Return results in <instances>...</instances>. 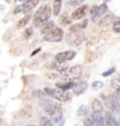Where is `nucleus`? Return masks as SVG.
Instances as JSON below:
<instances>
[{
    "label": "nucleus",
    "instance_id": "nucleus-1",
    "mask_svg": "<svg viewBox=\"0 0 120 126\" xmlns=\"http://www.w3.org/2000/svg\"><path fill=\"white\" fill-rule=\"evenodd\" d=\"M40 105L43 107L45 112L54 121V123H57L59 126H63V113L60 109V105L52 102V101H48V99H40Z\"/></svg>",
    "mask_w": 120,
    "mask_h": 126
},
{
    "label": "nucleus",
    "instance_id": "nucleus-2",
    "mask_svg": "<svg viewBox=\"0 0 120 126\" xmlns=\"http://www.w3.org/2000/svg\"><path fill=\"white\" fill-rule=\"evenodd\" d=\"M50 16H52V9L50 6L43 4L42 7H39V10L35 13L34 18H32V23H34V27L36 28H43V25L48 21H49Z\"/></svg>",
    "mask_w": 120,
    "mask_h": 126
},
{
    "label": "nucleus",
    "instance_id": "nucleus-3",
    "mask_svg": "<svg viewBox=\"0 0 120 126\" xmlns=\"http://www.w3.org/2000/svg\"><path fill=\"white\" fill-rule=\"evenodd\" d=\"M102 101L105 102V107L109 109V112L112 113H120V97L117 94H110L105 95L102 94Z\"/></svg>",
    "mask_w": 120,
    "mask_h": 126
},
{
    "label": "nucleus",
    "instance_id": "nucleus-4",
    "mask_svg": "<svg viewBox=\"0 0 120 126\" xmlns=\"http://www.w3.org/2000/svg\"><path fill=\"white\" fill-rule=\"evenodd\" d=\"M45 94L52 97V98L57 99L60 102H66V101H70L71 99V95L67 93V91H63V90H59V88H50V87H46L45 88Z\"/></svg>",
    "mask_w": 120,
    "mask_h": 126
},
{
    "label": "nucleus",
    "instance_id": "nucleus-5",
    "mask_svg": "<svg viewBox=\"0 0 120 126\" xmlns=\"http://www.w3.org/2000/svg\"><path fill=\"white\" fill-rule=\"evenodd\" d=\"M84 41H85V35H84L82 31L68 32V34L66 35V42L71 46H80Z\"/></svg>",
    "mask_w": 120,
    "mask_h": 126
},
{
    "label": "nucleus",
    "instance_id": "nucleus-6",
    "mask_svg": "<svg viewBox=\"0 0 120 126\" xmlns=\"http://www.w3.org/2000/svg\"><path fill=\"white\" fill-rule=\"evenodd\" d=\"M64 38V32L60 27H54L49 34L43 35V41H48V42H60Z\"/></svg>",
    "mask_w": 120,
    "mask_h": 126
},
{
    "label": "nucleus",
    "instance_id": "nucleus-7",
    "mask_svg": "<svg viewBox=\"0 0 120 126\" xmlns=\"http://www.w3.org/2000/svg\"><path fill=\"white\" fill-rule=\"evenodd\" d=\"M76 58V52L74 50H66V52H60L54 56V60L59 63H62V64H66V62L68 60H73V59Z\"/></svg>",
    "mask_w": 120,
    "mask_h": 126
},
{
    "label": "nucleus",
    "instance_id": "nucleus-8",
    "mask_svg": "<svg viewBox=\"0 0 120 126\" xmlns=\"http://www.w3.org/2000/svg\"><path fill=\"white\" fill-rule=\"evenodd\" d=\"M88 11H89V6H87V4H82V6H80V7H77V9L73 11V14H71L73 21H74V20L78 21V20H81V18H84Z\"/></svg>",
    "mask_w": 120,
    "mask_h": 126
},
{
    "label": "nucleus",
    "instance_id": "nucleus-9",
    "mask_svg": "<svg viewBox=\"0 0 120 126\" xmlns=\"http://www.w3.org/2000/svg\"><path fill=\"white\" fill-rule=\"evenodd\" d=\"M38 3H39V0H25L22 3V13L29 16V13L38 6Z\"/></svg>",
    "mask_w": 120,
    "mask_h": 126
},
{
    "label": "nucleus",
    "instance_id": "nucleus-10",
    "mask_svg": "<svg viewBox=\"0 0 120 126\" xmlns=\"http://www.w3.org/2000/svg\"><path fill=\"white\" fill-rule=\"evenodd\" d=\"M87 88H88V83H87V81H80V83H76V84H74L73 93L76 95H81L87 91Z\"/></svg>",
    "mask_w": 120,
    "mask_h": 126
},
{
    "label": "nucleus",
    "instance_id": "nucleus-11",
    "mask_svg": "<svg viewBox=\"0 0 120 126\" xmlns=\"http://www.w3.org/2000/svg\"><path fill=\"white\" fill-rule=\"evenodd\" d=\"M74 84H76L74 81L64 80V81H60V83H56V88H59V90H63V91H68V90H73Z\"/></svg>",
    "mask_w": 120,
    "mask_h": 126
},
{
    "label": "nucleus",
    "instance_id": "nucleus-12",
    "mask_svg": "<svg viewBox=\"0 0 120 126\" xmlns=\"http://www.w3.org/2000/svg\"><path fill=\"white\" fill-rule=\"evenodd\" d=\"M81 74H82V66L81 64H76V66L70 67V74H68L70 79H78Z\"/></svg>",
    "mask_w": 120,
    "mask_h": 126
},
{
    "label": "nucleus",
    "instance_id": "nucleus-13",
    "mask_svg": "<svg viewBox=\"0 0 120 126\" xmlns=\"http://www.w3.org/2000/svg\"><path fill=\"white\" fill-rule=\"evenodd\" d=\"M91 109L92 112H103V104L99 98H93L91 102Z\"/></svg>",
    "mask_w": 120,
    "mask_h": 126
},
{
    "label": "nucleus",
    "instance_id": "nucleus-14",
    "mask_svg": "<svg viewBox=\"0 0 120 126\" xmlns=\"http://www.w3.org/2000/svg\"><path fill=\"white\" fill-rule=\"evenodd\" d=\"M62 0H53V4H52V14L54 17H57L60 11H62Z\"/></svg>",
    "mask_w": 120,
    "mask_h": 126
},
{
    "label": "nucleus",
    "instance_id": "nucleus-15",
    "mask_svg": "<svg viewBox=\"0 0 120 126\" xmlns=\"http://www.w3.org/2000/svg\"><path fill=\"white\" fill-rule=\"evenodd\" d=\"M113 21H115V16H113L112 13H107L106 16H105V17L101 20V24H99V25H102V27H106V25H109L110 23L113 24Z\"/></svg>",
    "mask_w": 120,
    "mask_h": 126
},
{
    "label": "nucleus",
    "instance_id": "nucleus-16",
    "mask_svg": "<svg viewBox=\"0 0 120 126\" xmlns=\"http://www.w3.org/2000/svg\"><path fill=\"white\" fill-rule=\"evenodd\" d=\"M53 28H54V23H53V21H48V23L43 25V28H42V34L46 35V34H49Z\"/></svg>",
    "mask_w": 120,
    "mask_h": 126
},
{
    "label": "nucleus",
    "instance_id": "nucleus-17",
    "mask_svg": "<svg viewBox=\"0 0 120 126\" xmlns=\"http://www.w3.org/2000/svg\"><path fill=\"white\" fill-rule=\"evenodd\" d=\"M48 66H49V67H52V69H54V70H57L59 73L62 72V70H63V69H64V67H66L64 64H62V63L56 62V60H54V62H52V63H50V64H48Z\"/></svg>",
    "mask_w": 120,
    "mask_h": 126
},
{
    "label": "nucleus",
    "instance_id": "nucleus-18",
    "mask_svg": "<svg viewBox=\"0 0 120 126\" xmlns=\"http://www.w3.org/2000/svg\"><path fill=\"white\" fill-rule=\"evenodd\" d=\"M84 126H99V125H98L95 121H93L91 115H88V116L84 118Z\"/></svg>",
    "mask_w": 120,
    "mask_h": 126
},
{
    "label": "nucleus",
    "instance_id": "nucleus-19",
    "mask_svg": "<svg viewBox=\"0 0 120 126\" xmlns=\"http://www.w3.org/2000/svg\"><path fill=\"white\" fill-rule=\"evenodd\" d=\"M77 116H88V107H85V105H81L78 111H77Z\"/></svg>",
    "mask_w": 120,
    "mask_h": 126
},
{
    "label": "nucleus",
    "instance_id": "nucleus-20",
    "mask_svg": "<svg viewBox=\"0 0 120 126\" xmlns=\"http://www.w3.org/2000/svg\"><path fill=\"white\" fill-rule=\"evenodd\" d=\"M39 123H40V126H54V125H53V122L50 121L48 116H40Z\"/></svg>",
    "mask_w": 120,
    "mask_h": 126
},
{
    "label": "nucleus",
    "instance_id": "nucleus-21",
    "mask_svg": "<svg viewBox=\"0 0 120 126\" xmlns=\"http://www.w3.org/2000/svg\"><path fill=\"white\" fill-rule=\"evenodd\" d=\"M112 30H113V32H116V34L120 32V17L115 18V21L112 24Z\"/></svg>",
    "mask_w": 120,
    "mask_h": 126
},
{
    "label": "nucleus",
    "instance_id": "nucleus-22",
    "mask_svg": "<svg viewBox=\"0 0 120 126\" xmlns=\"http://www.w3.org/2000/svg\"><path fill=\"white\" fill-rule=\"evenodd\" d=\"M60 23H62V25H70V27H71L73 18H71V17H67V16H63L62 20H60Z\"/></svg>",
    "mask_w": 120,
    "mask_h": 126
},
{
    "label": "nucleus",
    "instance_id": "nucleus-23",
    "mask_svg": "<svg viewBox=\"0 0 120 126\" xmlns=\"http://www.w3.org/2000/svg\"><path fill=\"white\" fill-rule=\"evenodd\" d=\"M29 20H31V17H29V16H25V17L22 18L21 21H18V24H17V28H22L24 25H25V24L28 23V21H29Z\"/></svg>",
    "mask_w": 120,
    "mask_h": 126
},
{
    "label": "nucleus",
    "instance_id": "nucleus-24",
    "mask_svg": "<svg viewBox=\"0 0 120 126\" xmlns=\"http://www.w3.org/2000/svg\"><path fill=\"white\" fill-rule=\"evenodd\" d=\"M102 87H103V83H102V81H93L92 86H91V88L96 91V90H101Z\"/></svg>",
    "mask_w": 120,
    "mask_h": 126
},
{
    "label": "nucleus",
    "instance_id": "nucleus-25",
    "mask_svg": "<svg viewBox=\"0 0 120 126\" xmlns=\"http://www.w3.org/2000/svg\"><path fill=\"white\" fill-rule=\"evenodd\" d=\"M115 72H116V67H113V66H112L110 69H107V70H105V72L102 73V77H109V76H112Z\"/></svg>",
    "mask_w": 120,
    "mask_h": 126
},
{
    "label": "nucleus",
    "instance_id": "nucleus-26",
    "mask_svg": "<svg viewBox=\"0 0 120 126\" xmlns=\"http://www.w3.org/2000/svg\"><path fill=\"white\" fill-rule=\"evenodd\" d=\"M32 34H34V30H32V28H27V30L24 31V38L28 39V38H31L32 36Z\"/></svg>",
    "mask_w": 120,
    "mask_h": 126
},
{
    "label": "nucleus",
    "instance_id": "nucleus-27",
    "mask_svg": "<svg viewBox=\"0 0 120 126\" xmlns=\"http://www.w3.org/2000/svg\"><path fill=\"white\" fill-rule=\"evenodd\" d=\"M96 11H98V6H96V4H93V6H91V7H89V14H91V17H92V16H95V14H96Z\"/></svg>",
    "mask_w": 120,
    "mask_h": 126
},
{
    "label": "nucleus",
    "instance_id": "nucleus-28",
    "mask_svg": "<svg viewBox=\"0 0 120 126\" xmlns=\"http://www.w3.org/2000/svg\"><path fill=\"white\" fill-rule=\"evenodd\" d=\"M82 1H84V0H70L68 4L70 6H78V7H80V4L82 3Z\"/></svg>",
    "mask_w": 120,
    "mask_h": 126
},
{
    "label": "nucleus",
    "instance_id": "nucleus-29",
    "mask_svg": "<svg viewBox=\"0 0 120 126\" xmlns=\"http://www.w3.org/2000/svg\"><path fill=\"white\" fill-rule=\"evenodd\" d=\"M18 13H22V4L17 6V9H14V14H18Z\"/></svg>",
    "mask_w": 120,
    "mask_h": 126
},
{
    "label": "nucleus",
    "instance_id": "nucleus-30",
    "mask_svg": "<svg viewBox=\"0 0 120 126\" xmlns=\"http://www.w3.org/2000/svg\"><path fill=\"white\" fill-rule=\"evenodd\" d=\"M39 52H40V48H36L35 50H32V52H31V56H35V55H38Z\"/></svg>",
    "mask_w": 120,
    "mask_h": 126
},
{
    "label": "nucleus",
    "instance_id": "nucleus-31",
    "mask_svg": "<svg viewBox=\"0 0 120 126\" xmlns=\"http://www.w3.org/2000/svg\"><path fill=\"white\" fill-rule=\"evenodd\" d=\"M116 123H117V126H120V119H116Z\"/></svg>",
    "mask_w": 120,
    "mask_h": 126
},
{
    "label": "nucleus",
    "instance_id": "nucleus-32",
    "mask_svg": "<svg viewBox=\"0 0 120 126\" xmlns=\"http://www.w3.org/2000/svg\"><path fill=\"white\" fill-rule=\"evenodd\" d=\"M109 1H110V0H103V3H105V4H107Z\"/></svg>",
    "mask_w": 120,
    "mask_h": 126
},
{
    "label": "nucleus",
    "instance_id": "nucleus-33",
    "mask_svg": "<svg viewBox=\"0 0 120 126\" xmlns=\"http://www.w3.org/2000/svg\"><path fill=\"white\" fill-rule=\"evenodd\" d=\"M15 1H17V3H18V1H20V0H15Z\"/></svg>",
    "mask_w": 120,
    "mask_h": 126
},
{
    "label": "nucleus",
    "instance_id": "nucleus-34",
    "mask_svg": "<svg viewBox=\"0 0 120 126\" xmlns=\"http://www.w3.org/2000/svg\"><path fill=\"white\" fill-rule=\"evenodd\" d=\"M29 126H34V125H29Z\"/></svg>",
    "mask_w": 120,
    "mask_h": 126
}]
</instances>
